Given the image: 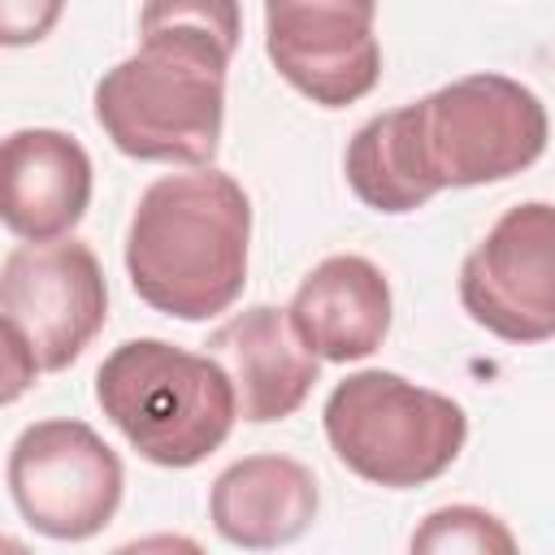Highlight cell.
<instances>
[{
	"label": "cell",
	"instance_id": "1",
	"mask_svg": "<svg viewBox=\"0 0 555 555\" xmlns=\"http://www.w3.org/2000/svg\"><path fill=\"white\" fill-rule=\"evenodd\" d=\"M551 139L546 104L507 74H464L403 108L369 117L343 156L347 186L373 212H412L447 186L503 182Z\"/></svg>",
	"mask_w": 555,
	"mask_h": 555
},
{
	"label": "cell",
	"instance_id": "2",
	"mask_svg": "<svg viewBox=\"0 0 555 555\" xmlns=\"http://www.w3.org/2000/svg\"><path fill=\"white\" fill-rule=\"evenodd\" d=\"M143 43L95 82V121L130 160L208 169L225 121L234 4H143Z\"/></svg>",
	"mask_w": 555,
	"mask_h": 555
},
{
	"label": "cell",
	"instance_id": "3",
	"mask_svg": "<svg viewBox=\"0 0 555 555\" xmlns=\"http://www.w3.org/2000/svg\"><path fill=\"white\" fill-rule=\"evenodd\" d=\"M251 199L221 169L156 178L126 230V273L134 295L178 321L225 312L247 282Z\"/></svg>",
	"mask_w": 555,
	"mask_h": 555
},
{
	"label": "cell",
	"instance_id": "4",
	"mask_svg": "<svg viewBox=\"0 0 555 555\" xmlns=\"http://www.w3.org/2000/svg\"><path fill=\"white\" fill-rule=\"evenodd\" d=\"M95 403L121 438L160 468L208 460L238 421L230 373L165 338H130L95 369Z\"/></svg>",
	"mask_w": 555,
	"mask_h": 555
},
{
	"label": "cell",
	"instance_id": "5",
	"mask_svg": "<svg viewBox=\"0 0 555 555\" xmlns=\"http://www.w3.org/2000/svg\"><path fill=\"white\" fill-rule=\"evenodd\" d=\"M321 421L334 455L386 490L442 477L468 438V416L451 395L425 390L390 369L347 373L330 390Z\"/></svg>",
	"mask_w": 555,
	"mask_h": 555
},
{
	"label": "cell",
	"instance_id": "6",
	"mask_svg": "<svg viewBox=\"0 0 555 555\" xmlns=\"http://www.w3.org/2000/svg\"><path fill=\"white\" fill-rule=\"evenodd\" d=\"M108 317V286L95 251L78 238L22 243L0 264L4 403L39 373H61L82 356Z\"/></svg>",
	"mask_w": 555,
	"mask_h": 555
},
{
	"label": "cell",
	"instance_id": "7",
	"mask_svg": "<svg viewBox=\"0 0 555 555\" xmlns=\"http://www.w3.org/2000/svg\"><path fill=\"white\" fill-rule=\"evenodd\" d=\"M4 477L22 520L56 542L95 538L126 490L117 451L74 416L26 425L9 447Z\"/></svg>",
	"mask_w": 555,
	"mask_h": 555
},
{
	"label": "cell",
	"instance_id": "8",
	"mask_svg": "<svg viewBox=\"0 0 555 555\" xmlns=\"http://www.w3.org/2000/svg\"><path fill=\"white\" fill-rule=\"evenodd\" d=\"M464 312L503 343L555 338V204L507 208L460 264Z\"/></svg>",
	"mask_w": 555,
	"mask_h": 555
},
{
	"label": "cell",
	"instance_id": "9",
	"mask_svg": "<svg viewBox=\"0 0 555 555\" xmlns=\"http://www.w3.org/2000/svg\"><path fill=\"white\" fill-rule=\"evenodd\" d=\"M373 17L369 0L264 4V52L299 95L321 108H347L382 78Z\"/></svg>",
	"mask_w": 555,
	"mask_h": 555
},
{
	"label": "cell",
	"instance_id": "10",
	"mask_svg": "<svg viewBox=\"0 0 555 555\" xmlns=\"http://www.w3.org/2000/svg\"><path fill=\"white\" fill-rule=\"evenodd\" d=\"M208 356L230 373L243 421H286L317 382V356L295 334L286 308L256 304L208 334Z\"/></svg>",
	"mask_w": 555,
	"mask_h": 555
},
{
	"label": "cell",
	"instance_id": "11",
	"mask_svg": "<svg viewBox=\"0 0 555 555\" xmlns=\"http://www.w3.org/2000/svg\"><path fill=\"white\" fill-rule=\"evenodd\" d=\"M91 204L87 147L48 126L13 130L4 139V195L0 217L26 243H61Z\"/></svg>",
	"mask_w": 555,
	"mask_h": 555
},
{
	"label": "cell",
	"instance_id": "12",
	"mask_svg": "<svg viewBox=\"0 0 555 555\" xmlns=\"http://www.w3.org/2000/svg\"><path fill=\"white\" fill-rule=\"evenodd\" d=\"M286 317L317 360H364L390 334V282L369 256H325L299 282Z\"/></svg>",
	"mask_w": 555,
	"mask_h": 555
},
{
	"label": "cell",
	"instance_id": "13",
	"mask_svg": "<svg viewBox=\"0 0 555 555\" xmlns=\"http://www.w3.org/2000/svg\"><path fill=\"white\" fill-rule=\"evenodd\" d=\"M208 516L230 546H291L317 520V477L291 455H243L212 481Z\"/></svg>",
	"mask_w": 555,
	"mask_h": 555
},
{
	"label": "cell",
	"instance_id": "14",
	"mask_svg": "<svg viewBox=\"0 0 555 555\" xmlns=\"http://www.w3.org/2000/svg\"><path fill=\"white\" fill-rule=\"evenodd\" d=\"M408 555H520V546L494 512L473 503H451V507H434L416 525Z\"/></svg>",
	"mask_w": 555,
	"mask_h": 555
},
{
	"label": "cell",
	"instance_id": "15",
	"mask_svg": "<svg viewBox=\"0 0 555 555\" xmlns=\"http://www.w3.org/2000/svg\"><path fill=\"white\" fill-rule=\"evenodd\" d=\"M113 555H204V546L186 533H147V538L117 546Z\"/></svg>",
	"mask_w": 555,
	"mask_h": 555
},
{
	"label": "cell",
	"instance_id": "16",
	"mask_svg": "<svg viewBox=\"0 0 555 555\" xmlns=\"http://www.w3.org/2000/svg\"><path fill=\"white\" fill-rule=\"evenodd\" d=\"M0 555H30V551H26L17 538H4V542H0Z\"/></svg>",
	"mask_w": 555,
	"mask_h": 555
}]
</instances>
